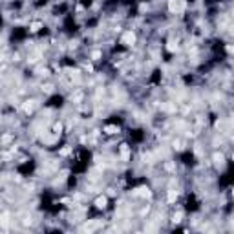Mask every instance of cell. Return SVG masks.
Segmentation results:
<instances>
[{"label": "cell", "mask_w": 234, "mask_h": 234, "mask_svg": "<svg viewBox=\"0 0 234 234\" xmlns=\"http://www.w3.org/2000/svg\"><path fill=\"white\" fill-rule=\"evenodd\" d=\"M185 7V2L183 0H168V9L172 11V13H178Z\"/></svg>", "instance_id": "obj_1"}, {"label": "cell", "mask_w": 234, "mask_h": 234, "mask_svg": "<svg viewBox=\"0 0 234 234\" xmlns=\"http://www.w3.org/2000/svg\"><path fill=\"white\" fill-rule=\"evenodd\" d=\"M136 39H137V37H136L134 31H126V33L123 35V44H126V46H134V44H136Z\"/></svg>", "instance_id": "obj_2"}, {"label": "cell", "mask_w": 234, "mask_h": 234, "mask_svg": "<svg viewBox=\"0 0 234 234\" xmlns=\"http://www.w3.org/2000/svg\"><path fill=\"white\" fill-rule=\"evenodd\" d=\"M93 205H95V208H106V205H108V196H99L95 201H93Z\"/></svg>", "instance_id": "obj_3"}, {"label": "cell", "mask_w": 234, "mask_h": 234, "mask_svg": "<svg viewBox=\"0 0 234 234\" xmlns=\"http://www.w3.org/2000/svg\"><path fill=\"white\" fill-rule=\"evenodd\" d=\"M119 154H121V159H123V161H128V159H130V148H128L126 143H123V145L119 146Z\"/></svg>", "instance_id": "obj_4"}, {"label": "cell", "mask_w": 234, "mask_h": 234, "mask_svg": "<svg viewBox=\"0 0 234 234\" xmlns=\"http://www.w3.org/2000/svg\"><path fill=\"white\" fill-rule=\"evenodd\" d=\"M22 110L26 112V113H31V112L35 110V101H26L22 104Z\"/></svg>", "instance_id": "obj_5"}, {"label": "cell", "mask_w": 234, "mask_h": 234, "mask_svg": "<svg viewBox=\"0 0 234 234\" xmlns=\"http://www.w3.org/2000/svg\"><path fill=\"white\" fill-rule=\"evenodd\" d=\"M41 29H42V22H39V20L29 24V31H31V33H39Z\"/></svg>", "instance_id": "obj_6"}, {"label": "cell", "mask_w": 234, "mask_h": 234, "mask_svg": "<svg viewBox=\"0 0 234 234\" xmlns=\"http://www.w3.org/2000/svg\"><path fill=\"white\" fill-rule=\"evenodd\" d=\"M104 132H106L108 136H113V134H119V126H113V124H108V126H104Z\"/></svg>", "instance_id": "obj_7"}, {"label": "cell", "mask_w": 234, "mask_h": 234, "mask_svg": "<svg viewBox=\"0 0 234 234\" xmlns=\"http://www.w3.org/2000/svg\"><path fill=\"white\" fill-rule=\"evenodd\" d=\"M166 50H168L170 53H176V51L179 50V44L178 42H174V41H170L168 44H166Z\"/></svg>", "instance_id": "obj_8"}, {"label": "cell", "mask_w": 234, "mask_h": 234, "mask_svg": "<svg viewBox=\"0 0 234 234\" xmlns=\"http://www.w3.org/2000/svg\"><path fill=\"white\" fill-rule=\"evenodd\" d=\"M62 128H64L62 123H55L53 124V134H55V136H60V134H62Z\"/></svg>", "instance_id": "obj_9"}, {"label": "cell", "mask_w": 234, "mask_h": 234, "mask_svg": "<svg viewBox=\"0 0 234 234\" xmlns=\"http://www.w3.org/2000/svg\"><path fill=\"white\" fill-rule=\"evenodd\" d=\"M101 55H103V53H101L99 50H95V51L92 53V60H99V59H101Z\"/></svg>", "instance_id": "obj_10"}, {"label": "cell", "mask_w": 234, "mask_h": 234, "mask_svg": "<svg viewBox=\"0 0 234 234\" xmlns=\"http://www.w3.org/2000/svg\"><path fill=\"white\" fill-rule=\"evenodd\" d=\"M214 161H216V163H221V161H223V154H214Z\"/></svg>", "instance_id": "obj_11"}, {"label": "cell", "mask_w": 234, "mask_h": 234, "mask_svg": "<svg viewBox=\"0 0 234 234\" xmlns=\"http://www.w3.org/2000/svg\"><path fill=\"white\" fill-rule=\"evenodd\" d=\"M227 51H229V53H234V46H231V44H229V46H227Z\"/></svg>", "instance_id": "obj_12"}, {"label": "cell", "mask_w": 234, "mask_h": 234, "mask_svg": "<svg viewBox=\"0 0 234 234\" xmlns=\"http://www.w3.org/2000/svg\"><path fill=\"white\" fill-rule=\"evenodd\" d=\"M232 198H234V189H232Z\"/></svg>", "instance_id": "obj_13"}, {"label": "cell", "mask_w": 234, "mask_h": 234, "mask_svg": "<svg viewBox=\"0 0 234 234\" xmlns=\"http://www.w3.org/2000/svg\"><path fill=\"white\" fill-rule=\"evenodd\" d=\"M232 159H234V154H232Z\"/></svg>", "instance_id": "obj_14"}]
</instances>
